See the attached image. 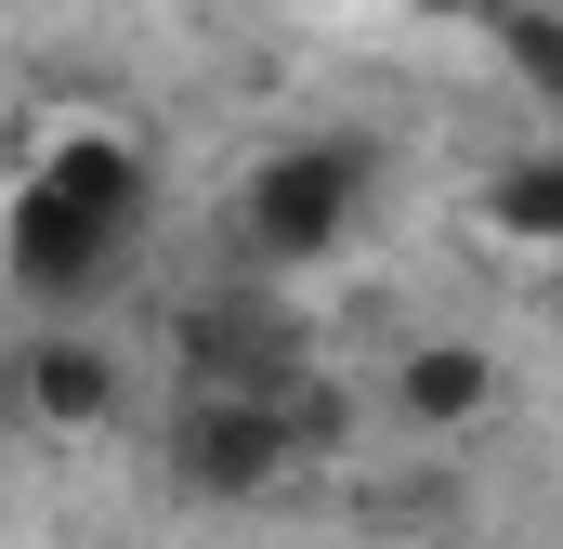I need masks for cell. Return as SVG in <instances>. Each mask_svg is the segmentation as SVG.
Instances as JSON below:
<instances>
[{"label":"cell","instance_id":"cell-4","mask_svg":"<svg viewBox=\"0 0 563 549\" xmlns=\"http://www.w3.org/2000/svg\"><path fill=\"white\" fill-rule=\"evenodd\" d=\"M26 183H53V197H79V210H92L106 236H144V210H157V157H144L132 132H106V119H79V132H53Z\"/></svg>","mask_w":563,"mask_h":549},{"label":"cell","instance_id":"cell-6","mask_svg":"<svg viewBox=\"0 0 563 549\" xmlns=\"http://www.w3.org/2000/svg\"><path fill=\"white\" fill-rule=\"evenodd\" d=\"M394 406L420 418V432L485 418L498 406V354H485V340H407V354H394Z\"/></svg>","mask_w":563,"mask_h":549},{"label":"cell","instance_id":"cell-1","mask_svg":"<svg viewBox=\"0 0 563 549\" xmlns=\"http://www.w3.org/2000/svg\"><path fill=\"white\" fill-rule=\"evenodd\" d=\"M328 432H341V406H328V393H184L157 458H170V484H184V497L250 511V497H276V484L328 445Z\"/></svg>","mask_w":563,"mask_h":549},{"label":"cell","instance_id":"cell-5","mask_svg":"<svg viewBox=\"0 0 563 549\" xmlns=\"http://www.w3.org/2000/svg\"><path fill=\"white\" fill-rule=\"evenodd\" d=\"M13 393L40 432H106L119 418V354H106V327H40L26 354H13Z\"/></svg>","mask_w":563,"mask_h":549},{"label":"cell","instance_id":"cell-7","mask_svg":"<svg viewBox=\"0 0 563 549\" xmlns=\"http://www.w3.org/2000/svg\"><path fill=\"white\" fill-rule=\"evenodd\" d=\"M485 236H511V249H563V144H551V157L485 170Z\"/></svg>","mask_w":563,"mask_h":549},{"label":"cell","instance_id":"cell-9","mask_svg":"<svg viewBox=\"0 0 563 549\" xmlns=\"http://www.w3.org/2000/svg\"><path fill=\"white\" fill-rule=\"evenodd\" d=\"M420 13H498V0H420Z\"/></svg>","mask_w":563,"mask_h":549},{"label":"cell","instance_id":"cell-2","mask_svg":"<svg viewBox=\"0 0 563 549\" xmlns=\"http://www.w3.org/2000/svg\"><path fill=\"white\" fill-rule=\"evenodd\" d=\"M354 210H367V144L354 132H288L263 170H250V197H236V223H250V249L263 262H328L341 236H354Z\"/></svg>","mask_w":563,"mask_h":549},{"label":"cell","instance_id":"cell-8","mask_svg":"<svg viewBox=\"0 0 563 549\" xmlns=\"http://www.w3.org/2000/svg\"><path fill=\"white\" fill-rule=\"evenodd\" d=\"M498 40H511V66H525V79L563 105V13H525V0H498Z\"/></svg>","mask_w":563,"mask_h":549},{"label":"cell","instance_id":"cell-3","mask_svg":"<svg viewBox=\"0 0 563 549\" xmlns=\"http://www.w3.org/2000/svg\"><path fill=\"white\" fill-rule=\"evenodd\" d=\"M132 262V236H106L79 197H53V183H13V210H0V274H13V301L40 314V327H92L106 314V288Z\"/></svg>","mask_w":563,"mask_h":549}]
</instances>
